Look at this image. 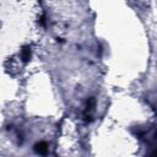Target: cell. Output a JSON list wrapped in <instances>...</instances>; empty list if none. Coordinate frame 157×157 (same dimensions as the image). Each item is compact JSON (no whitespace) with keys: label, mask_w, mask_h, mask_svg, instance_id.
I'll list each match as a JSON object with an SVG mask.
<instances>
[{"label":"cell","mask_w":157,"mask_h":157,"mask_svg":"<svg viewBox=\"0 0 157 157\" xmlns=\"http://www.w3.org/2000/svg\"><path fill=\"white\" fill-rule=\"evenodd\" d=\"M34 151H36L38 155L45 156V155L48 153V145H47V142H44V141L37 142V144L34 145Z\"/></svg>","instance_id":"cell-1"},{"label":"cell","mask_w":157,"mask_h":157,"mask_svg":"<svg viewBox=\"0 0 157 157\" xmlns=\"http://www.w3.org/2000/svg\"><path fill=\"white\" fill-rule=\"evenodd\" d=\"M21 58L25 63H27L29 60V58H31V48L29 47H23L22 53H21Z\"/></svg>","instance_id":"cell-2"}]
</instances>
